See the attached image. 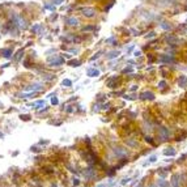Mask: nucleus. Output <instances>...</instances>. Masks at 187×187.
I'll use <instances>...</instances> for the list:
<instances>
[{"mask_svg": "<svg viewBox=\"0 0 187 187\" xmlns=\"http://www.w3.org/2000/svg\"><path fill=\"white\" fill-rule=\"evenodd\" d=\"M21 119L24 120V119H25V120H29V119H30V116H29V115H21Z\"/></svg>", "mask_w": 187, "mask_h": 187, "instance_id": "8", "label": "nucleus"}, {"mask_svg": "<svg viewBox=\"0 0 187 187\" xmlns=\"http://www.w3.org/2000/svg\"><path fill=\"white\" fill-rule=\"evenodd\" d=\"M58 98H52V105H58Z\"/></svg>", "mask_w": 187, "mask_h": 187, "instance_id": "10", "label": "nucleus"}, {"mask_svg": "<svg viewBox=\"0 0 187 187\" xmlns=\"http://www.w3.org/2000/svg\"><path fill=\"white\" fill-rule=\"evenodd\" d=\"M84 175H85V178H88V179H93L94 178V175H96V171L93 170L92 168H88L84 171Z\"/></svg>", "mask_w": 187, "mask_h": 187, "instance_id": "3", "label": "nucleus"}, {"mask_svg": "<svg viewBox=\"0 0 187 187\" xmlns=\"http://www.w3.org/2000/svg\"><path fill=\"white\" fill-rule=\"evenodd\" d=\"M149 160H151V162H155V161H156V157L153 156V157H151V158H149Z\"/></svg>", "mask_w": 187, "mask_h": 187, "instance_id": "12", "label": "nucleus"}, {"mask_svg": "<svg viewBox=\"0 0 187 187\" xmlns=\"http://www.w3.org/2000/svg\"><path fill=\"white\" fill-rule=\"evenodd\" d=\"M178 178H179L178 174L173 175V178H171V185H173V187H179L178 186Z\"/></svg>", "mask_w": 187, "mask_h": 187, "instance_id": "5", "label": "nucleus"}, {"mask_svg": "<svg viewBox=\"0 0 187 187\" xmlns=\"http://www.w3.org/2000/svg\"><path fill=\"white\" fill-rule=\"evenodd\" d=\"M157 187H170V185L165 179H158V182H157Z\"/></svg>", "mask_w": 187, "mask_h": 187, "instance_id": "4", "label": "nucleus"}, {"mask_svg": "<svg viewBox=\"0 0 187 187\" xmlns=\"http://www.w3.org/2000/svg\"><path fill=\"white\" fill-rule=\"evenodd\" d=\"M145 141H148V143H151V144H153V140H152V137H149V136L145 137Z\"/></svg>", "mask_w": 187, "mask_h": 187, "instance_id": "7", "label": "nucleus"}, {"mask_svg": "<svg viewBox=\"0 0 187 187\" xmlns=\"http://www.w3.org/2000/svg\"><path fill=\"white\" fill-rule=\"evenodd\" d=\"M3 136H4V135H3V134H2V132H0V137H3Z\"/></svg>", "mask_w": 187, "mask_h": 187, "instance_id": "15", "label": "nucleus"}, {"mask_svg": "<svg viewBox=\"0 0 187 187\" xmlns=\"http://www.w3.org/2000/svg\"><path fill=\"white\" fill-rule=\"evenodd\" d=\"M149 187H157V185H152V186H149Z\"/></svg>", "mask_w": 187, "mask_h": 187, "instance_id": "14", "label": "nucleus"}, {"mask_svg": "<svg viewBox=\"0 0 187 187\" xmlns=\"http://www.w3.org/2000/svg\"><path fill=\"white\" fill-rule=\"evenodd\" d=\"M97 187H106V185H100V186H97Z\"/></svg>", "mask_w": 187, "mask_h": 187, "instance_id": "13", "label": "nucleus"}, {"mask_svg": "<svg viewBox=\"0 0 187 187\" xmlns=\"http://www.w3.org/2000/svg\"><path fill=\"white\" fill-rule=\"evenodd\" d=\"M164 153H165L166 156H174V155H175V151H174L173 148H168V149L164 152Z\"/></svg>", "mask_w": 187, "mask_h": 187, "instance_id": "6", "label": "nucleus"}, {"mask_svg": "<svg viewBox=\"0 0 187 187\" xmlns=\"http://www.w3.org/2000/svg\"><path fill=\"white\" fill-rule=\"evenodd\" d=\"M78 183H80V181H78V179H73V185H78Z\"/></svg>", "mask_w": 187, "mask_h": 187, "instance_id": "11", "label": "nucleus"}, {"mask_svg": "<svg viewBox=\"0 0 187 187\" xmlns=\"http://www.w3.org/2000/svg\"><path fill=\"white\" fill-rule=\"evenodd\" d=\"M158 136L161 137L162 141H166V140L169 139V131L162 127V128H160V131H158Z\"/></svg>", "mask_w": 187, "mask_h": 187, "instance_id": "2", "label": "nucleus"}, {"mask_svg": "<svg viewBox=\"0 0 187 187\" xmlns=\"http://www.w3.org/2000/svg\"><path fill=\"white\" fill-rule=\"evenodd\" d=\"M114 155L116 157H120V158H123V157H126L127 155H128V152H127V149H124V148H115L114 149Z\"/></svg>", "mask_w": 187, "mask_h": 187, "instance_id": "1", "label": "nucleus"}, {"mask_svg": "<svg viewBox=\"0 0 187 187\" xmlns=\"http://www.w3.org/2000/svg\"><path fill=\"white\" fill-rule=\"evenodd\" d=\"M63 85H68V86H70V85H71V81L64 80V81H63Z\"/></svg>", "mask_w": 187, "mask_h": 187, "instance_id": "9", "label": "nucleus"}]
</instances>
